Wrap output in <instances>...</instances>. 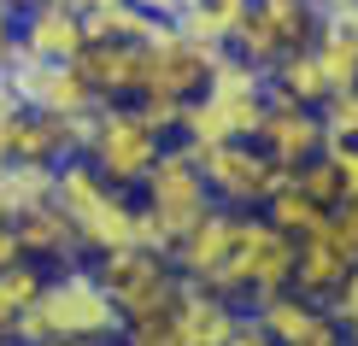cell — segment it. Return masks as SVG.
<instances>
[{
    "instance_id": "1",
    "label": "cell",
    "mask_w": 358,
    "mask_h": 346,
    "mask_svg": "<svg viewBox=\"0 0 358 346\" xmlns=\"http://www.w3.org/2000/svg\"><path fill=\"white\" fill-rule=\"evenodd\" d=\"M124 335V305L112 299V288L100 282L94 264H59L48 270L36 305L18 311L12 340L24 346H59V340H117Z\"/></svg>"
},
{
    "instance_id": "2",
    "label": "cell",
    "mask_w": 358,
    "mask_h": 346,
    "mask_svg": "<svg viewBox=\"0 0 358 346\" xmlns=\"http://www.w3.org/2000/svg\"><path fill=\"white\" fill-rule=\"evenodd\" d=\"M294 247H300V240L288 229H276L264 212H241L235 247H229L223 270L206 288H217L223 299H235V305H259V299L294 288Z\"/></svg>"
},
{
    "instance_id": "3",
    "label": "cell",
    "mask_w": 358,
    "mask_h": 346,
    "mask_svg": "<svg viewBox=\"0 0 358 346\" xmlns=\"http://www.w3.org/2000/svg\"><path fill=\"white\" fill-rule=\"evenodd\" d=\"M188 153L200 164L212 200L229 206V212H264V200L300 176V171H288V164H271V153H264L259 141H217V147H188Z\"/></svg>"
},
{
    "instance_id": "4",
    "label": "cell",
    "mask_w": 358,
    "mask_h": 346,
    "mask_svg": "<svg viewBox=\"0 0 358 346\" xmlns=\"http://www.w3.org/2000/svg\"><path fill=\"white\" fill-rule=\"evenodd\" d=\"M165 135H159L147 117L129 106V100H100L94 112V129H88V147L83 153L94 159V171L106 176V182L117 188H141L147 171L159 164V153H165Z\"/></svg>"
},
{
    "instance_id": "5",
    "label": "cell",
    "mask_w": 358,
    "mask_h": 346,
    "mask_svg": "<svg viewBox=\"0 0 358 346\" xmlns=\"http://www.w3.org/2000/svg\"><path fill=\"white\" fill-rule=\"evenodd\" d=\"M94 270H100V282L112 288V299L124 305V323L147 317V311H171L176 294H182V270H176V259L159 252V247H141V240H129V247H117V252H100Z\"/></svg>"
},
{
    "instance_id": "6",
    "label": "cell",
    "mask_w": 358,
    "mask_h": 346,
    "mask_svg": "<svg viewBox=\"0 0 358 346\" xmlns=\"http://www.w3.org/2000/svg\"><path fill=\"white\" fill-rule=\"evenodd\" d=\"M141 206L165 223V235H171V247H176V235L194 229L217 200H212V188H206V176H200V164H194L188 147H165L159 164L147 171V182H141Z\"/></svg>"
},
{
    "instance_id": "7",
    "label": "cell",
    "mask_w": 358,
    "mask_h": 346,
    "mask_svg": "<svg viewBox=\"0 0 358 346\" xmlns=\"http://www.w3.org/2000/svg\"><path fill=\"white\" fill-rule=\"evenodd\" d=\"M317 24H323L317 0H252V12L241 18V29H235L229 48L271 71L282 53L311 48V41H317Z\"/></svg>"
},
{
    "instance_id": "8",
    "label": "cell",
    "mask_w": 358,
    "mask_h": 346,
    "mask_svg": "<svg viewBox=\"0 0 358 346\" xmlns=\"http://www.w3.org/2000/svg\"><path fill=\"white\" fill-rule=\"evenodd\" d=\"M12 88H18L24 106L36 112H59V117H83L100 106V94L88 88V77L77 71V59H36V53H18L12 59Z\"/></svg>"
},
{
    "instance_id": "9",
    "label": "cell",
    "mask_w": 358,
    "mask_h": 346,
    "mask_svg": "<svg viewBox=\"0 0 358 346\" xmlns=\"http://www.w3.org/2000/svg\"><path fill=\"white\" fill-rule=\"evenodd\" d=\"M223 48H200V41H188L176 24H165L153 41H147V82L141 94H171V100H194L212 77V59ZM136 94V100H141Z\"/></svg>"
},
{
    "instance_id": "10",
    "label": "cell",
    "mask_w": 358,
    "mask_h": 346,
    "mask_svg": "<svg viewBox=\"0 0 358 346\" xmlns=\"http://www.w3.org/2000/svg\"><path fill=\"white\" fill-rule=\"evenodd\" d=\"M252 141L271 153V164H288V171H300L306 159H317L323 147H329V129H323V112L306 106V100H288L271 88V100H264V117H259V135Z\"/></svg>"
},
{
    "instance_id": "11",
    "label": "cell",
    "mask_w": 358,
    "mask_h": 346,
    "mask_svg": "<svg viewBox=\"0 0 358 346\" xmlns=\"http://www.w3.org/2000/svg\"><path fill=\"white\" fill-rule=\"evenodd\" d=\"M352 264H358V247L341 235L335 212H323V223H317V229H306L300 247H294V288L311 294V299H329L341 282H347Z\"/></svg>"
},
{
    "instance_id": "12",
    "label": "cell",
    "mask_w": 358,
    "mask_h": 346,
    "mask_svg": "<svg viewBox=\"0 0 358 346\" xmlns=\"http://www.w3.org/2000/svg\"><path fill=\"white\" fill-rule=\"evenodd\" d=\"M252 311L264 317L271 340H282V346H335V340H347L341 323H335V311H329V299H311L300 288H282L271 299H259Z\"/></svg>"
},
{
    "instance_id": "13",
    "label": "cell",
    "mask_w": 358,
    "mask_h": 346,
    "mask_svg": "<svg viewBox=\"0 0 358 346\" xmlns=\"http://www.w3.org/2000/svg\"><path fill=\"white\" fill-rule=\"evenodd\" d=\"M18 48L36 59H77L88 48V18L77 6H65V0H24Z\"/></svg>"
},
{
    "instance_id": "14",
    "label": "cell",
    "mask_w": 358,
    "mask_h": 346,
    "mask_svg": "<svg viewBox=\"0 0 358 346\" xmlns=\"http://www.w3.org/2000/svg\"><path fill=\"white\" fill-rule=\"evenodd\" d=\"M77 71L100 100H136L147 82V41H88L77 53Z\"/></svg>"
},
{
    "instance_id": "15",
    "label": "cell",
    "mask_w": 358,
    "mask_h": 346,
    "mask_svg": "<svg viewBox=\"0 0 358 346\" xmlns=\"http://www.w3.org/2000/svg\"><path fill=\"white\" fill-rule=\"evenodd\" d=\"M235 317H241L235 299H223L217 288L182 276V294H176V346H229Z\"/></svg>"
},
{
    "instance_id": "16",
    "label": "cell",
    "mask_w": 358,
    "mask_h": 346,
    "mask_svg": "<svg viewBox=\"0 0 358 346\" xmlns=\"http://www.w3.org/2000/svg\"><path fill=\"white\" fill-rule=\"evenodd\" d=\"M235 229H241V212L212 206V212L194 223V229L176 235V247H171L176 270H182V276H194V282H212L217 270H223V259H229V247H235Z\"/></svg>"
},
{
    "instance_id": "17",
    "label": "cell",
    "mask_w": 358,
    "mask_h": 346,
    "mask_svg": "<svg viewBox=\"0 0 358 346\" xmlns=\"http://www.w3.org/2000/svg\"><path fill=\"white\" fill-rule=\"evenodd\" d=\"M12 229H18V240H24V259L48 264V270H59V264H77V259H83L77 223L59 212L53 200H48V206H36V212H18V217H12Z\"/></svg>"
},
{
    "instance_id": "18",
    "label": "cell",
    "mask_w": 358,
    "mask_h": 346,
    "mask_svg": "<svg viewBox=\"0 0 358 346\" xmlns=\"http://www.w3.org/2000/svg\"><path fill=\"white\" fill-rule=\"evenodd\" d=\"M311 53H317L323 77H329V94H335V88H358V6L323 12Z\"/></svg>"
},
{
    "instance_id": "19",
    "label": "cell",
    "mask_w": 358,
    "mask_h": 346,
    "mask_svg": "<svg viewBox=\"0 0 358 346\" xmlns=\"http://www.w3.org/2000/svg\"><path fill=\"white\" fill-rule=\"evenodd\" d=\"M136 212H141V206H136V200H124V188H112L100 206H88V212L77 217V240H83V252H88V259H100V252L129 247V240H136Z\"/></svg>"
},
{
    "instance_id": "20",
    "label": "cell",
    "mask_w": 358,
    "mask_h": 346,
    "mask_svg": "<svg viewBox=\"0 0 358 346\" xmlns=\"http://www.w3.org/2000/svg\"><path fill=\"white\" fill-rule=\"evenodd\" d=\"M247 12H252V0H194L182 18H176V29L188 41H200V48H229Z\"/></svg>"
},
{
    "instance_id": "21",
    "label": "cell",
    "mask_w": 358,
    "mask_h": 346,
    "mask_svg": "<svg viewBox=\"0 0 358 346\" xmlns=\"http://www.w3.org/2000/svg\"><path fill=\"white\" fill-rule=\"evenodd\" d=\"M271 88H276V94H288V100H306V106H323V100H329V77H323V65H317V53H311V48L282 53L276 65H271Z\"/></svg>"
},
{
    "instance_id": "22",
    "label": "cell",
    "mask_w": 358,
    "mask_h": 346,
    "mask_svg": "<svg viewBox=\"0 0 358 346\" xmlns=\"http://www.w3.org/2000/svg\"><path fill=\"white\" fill-rule=\"evenodd\" d=\"M53 200V164H29V159H6L0 164V206L12 217L36 212V206Z\"/></svg>"
},
{
    "instance_id": "23",
    "label": "cell",
    "mask_w": 358,
    "mask_h": 346,
    "mask_svg": "<svg viewBox=\"0 0 358 346\" xmlns=\"http://www.w3.org/2000/svg\"><path fill=\"white\" fill-rule=\"evenodd\" d=\"M88 18V41H153L159 24L153 12H141L136 0H112V6H94V12H83Z\"/></svg>"
},
{
    "instance_id": "24",
    "label": "cell",
    "mask_w": 358,
    "mask_h": 346,
    "mask_svg": "<svg viewBox=\"0 0 358 346\" xmlns=\"http://www.w3.org/2000/svg\"><path fill=\"white\" fill-rule=\"evenodd\" d=\"M323 212H329V206H317V200H311V194L300 188V176H294L288 188H276L271 200H264V217H271L276 229H288L294 240H300L306 229H317V223H323Z\"/></svg>"
},
{
    "instance_id": "25",
    "label": "cell",
    "mask_w": 358,
    "mask_h": 346,
    "mask_svg": "<svg viewBox=\"0 0 358 346\" xmlns=\"http://www.w3.org/2000/svg\"><path fill=\"white\" fill-rule=\"evenodd\" d=\"M300 188H306L317 206H341V200H347V194H341V171H335V153H329V147H323L317 159L300 164Z\"/></svg>"
},
{
    "instance_id": "26",
    "label": "cell",
    "mask_w": 358,
    "mask_h": 346,
    "mask_svg": "<svg viewBox=\"0 0 358 346\" xmlns=\"http://www.w3.org/2000/svg\"><path fill=\"white\" fill-rule=\"evenodd\" d=\"M323 129H329V141H358V88H335L329 100H323Z\"/></svg>"
},
{
    "instance_id": "27",
    "label": "cell",
    "mask_w": 358,
    "mask_h": 346,
    "mask_svg": "<svg viewBox=\"0 0 358 346\" xmlns=\"http://www.w3.org/2000/svg\"><path fill=\"white\" fill-rule=\"evenodd\" d=\"M329 311H335V323H341V335L358 340V264L347 270V282L329 294Z\"/></svg>"
},
{
    "instance_id": "28",
    "label": "cell",
    "mask_w": 358,
    "mask_h": 346,
    "mask_svg": "<svg viewBox=\"0 0 358 346\" xmlns=\"http://www.w3.org/2000/svg\"><path fill=\"white\" fill-rule=\"evenodd\" d=\"M18 12H24V0H0V77L12 71V59H18Z\"/></svg>"
},
{
    "instance_id": "29",
    "label": "cell",
    "mask_w": 358,
    "mask_h": 346,
    "mask_svg": "<svg viewBox=\"0 0 358 346\" xmlns=\"http://www.w3.org/2000/svg\"><path fill=\"white\" fill-rule=\"evenodd\" d=\"M329 153H335V171H341V194H358V141H329Z\"/></svg>"
},
{
    "instance_id": "30",
    "label": "cell",
    "mask_w": 358,
    "mask_h": 346,
    "mask_svg": "<svg viewBox=\"0 0 358 346\" xmlns=\"http://www.w3.org/2000/svg\"><path fill=\"white\" fill-rule=\"evenodd\" d=\"M136 6H141V12H153L159 24H176V18L194 6V0H136Z\"/></svg>"
},
{
    "instance_id": "31",
    "label": "cell",
    "mask_w": 358,
    "mask_h": 346,
    "mask_svg": "<svg viewBox=\"0 0 358 346\" xmlns=\"http://www.w3.org/2000/svg\"><path fill=\"white\" fill-rule=\"evenodd\" d=\"M329 212H335V223H341V235L358 247V194H352V200H341V206H329Z\"/></svg>"
},
{
    "instance_id": "32",
    "label": "cell",
    "mask_w": 358,
    "mask_h": 346,
    "mask_svg": "<svg viewBox=\"0 0 358 346\" xmlns=\"http://www.w3.org/2000/svg\"><path fill=\"white\" fill-rule=\"evenodd\" d=\"M18 259H24V240H18V229L6 223V229H0V270H6V264H18Z\"/></svg>"
},
{
    "instance_id": "33",
    "label": "cell",
    "mask_w": 358,
    "mask_h": 346,
    "mask_svg": "<svg viewBox=\"0 0 358 346\" xmlns=\"http://www.w3.org/2000/svg\"><path fill=\"white\" fill-rule=\"evenodd\" d=\"M12 323H18V317H12V311H6V299H0V340H12Z\"/></svg>"
},
{
    "instance_id": "34",
    "label": "cell",
    "mask_w": 358,
    "mask_h": 346,
    "mask_svg": "<svg viewBox=\"0 0 358 346\" xmlns=\"http://www.w3.org/2000/svg\"><path fill=\"white\" fill-rule=\"evenodd\" d=\"M65 6H77V12H94V6H112V0H65Z\"/></svg>"
},
{
    "instance_id": "35",
    "label": "cell",
    "mask_w": 358,
    "mask_h": 346,
    "mask_svg": "<svg viewBox=\"0 0 358 346\" xmlns=\"http://www.w3.org/2000/svg\"><path fill=\"white\" fill-rule=\"evenodd\" d=\"M317 6H323V12H335V6H358V0H317Z\"/></svg>"
},
{
    "instance_id": "36",
    "label": "cell",
    "mask_w": 358,
    "mask_h": 346,
    "mask_svg": "<svg viewBox=\"0 0 358 346\" xmlns=\"http://www.w3.org/2000/svg\"><path fill=\"white\" fill-rule=\"evenodd\" d=\"M6 223H12V212H6V206H0V229H6Z\"/></svg>"
}]
</instances>
